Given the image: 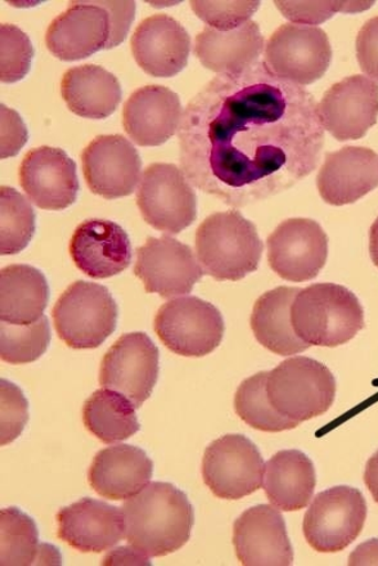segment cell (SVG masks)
I'll return each instance as SVG.
<instances>
[{"mask_svg": "<svg viewBox=\"0 0 378 566\" xmlns=\"http://www.w3.org/2000/svg\"><path fill=\"white\" fill-rule=\"evenodd\" d=\"M322 128L311 94L256 62L218 75L189 102L178 132L180 167L202 192L246 207L311 175Z\"/></svg>", "mask_w": 378, "mask_h": 566, "instance_id": "cell-1", "label": "cell"}, {"mask_svg": "<svg viewBox=\"0 0 378 566\" xmlns=\"http://www.w3.org/2000/svg\"><path fill=\"white\" fill-rule=\"evenodd\" d=\"M125 538L148 557L178 552L191 538L195 514L187 495L170 483H151L123 506Z\"/></svg>", "mask_w": 378, "mask_h": 566, "instance_id": "cell-2", "label": "cell"}, {"mask_svg": "<svg viewBox=\"0 0 378 566\" xmlns=\"http://www.w3.org/2000/svg\"><path fill=\"white\" fill-rule=\"evenodd\" d=\"M291 324L311 347L336 348L365 328V312L349 289L336 283H315L295 296Z\"/></svg>", "mask_w": 378, "mask_h": 566, "instance_id": "cell-3", "label": "cell"}, {"mask_svg": "<svg viewBox=\"0 0 378 566\" xmlns=\"http://www.w3.org/2000/svg\"><path fill=\"white\" fill-rule=\"evenodd\" d=\"M263 250L256 227L240 211L216 212L197 228V258L217 281L245 279L258 270Z\"/></svg>", "mask_w": 378, "mask_h": 566, "instance_id": "cell-4", "label": "cell"}, {"mask_svg": "<svg viewBox=\"0 0 378 566\" xmlns=\"http://www.w3.org/2000/svg\"><path fill=\"white\" fill-rule=\"evenodd\" d=\"M266 395L275 411L301 423L329 410L335 402L336 380L318 360L290 358L267 373Z\"/></svg>", "mask_w": 378, "mask_h": 566, "instance_id": "cell-5", "label": "cell"}, {"mask_svg": "<svg viewBox=\"0 0 378 566\" xmlns=\"http://www.w3.org/2000/svg\"><path fill=\"white\" fill-rule=\"evenodd\" d=\"M54 327L73 349H96L115 333L119 308L107 287L86 281L69 286L53 308Z\"/></svg>", "mask_w": 378, "mask_h": 566, "instance_id": "cell-6", "label": "cell"}, {"mask_svg": "<svg viewBox=\"0 0 378 566\" xmlns=\"http://www.w3.org/2000/svg\"><path fill=\"white\" fill-rule=\"evenodd\" d=\"M155 332L172 353L183 357H204L223 340L222 313L196 296L175 298L164 304L155 318Z\"/></svg>", "mask_w": 378, "mask_h": 566, "instance_id": "cell-7", "label": "cell"}, {"mask_svg": "<svg viewBox=\"0 0 378 566\" xmlns=\"http://www.w3.org/2000/svg\"><path fill=\"white\" fill-rule=\"evenodd\" d=\"M366 518L365 495L351 486H334L313 500L304 517V536L315 552L340 553L359 537Z\"/></svg>", "mask_w": 378, "mask_h": 566, "instance_id": "cell-8", "label": "cell"}, {"mask_svg": "<svg viewBox=\"0 0 378 566\" xmlns=\"http://www.w3.org/2000/svg\"><path fill=\"white\" fill-rule=\"evenodd\" d=\"M141 217L155 230L178 234L195 222L196 193L183 171L176 165H149L137 190Z\"/></svg>", "mask_w": 378, "mask_h": 566, "instance_id": "cell-9", "label": "cell"}, {"mask_svg": "<svg viewBox=\"0 0 378 566\" xmlns=\"http://www.w3.org/2000/svg\"><path fill=\"white\" fill-rule=\"evenodd\" d=\"M264 57L272 73L304 86L326 74L333 50L325 30L286 23L267 41Z\"/></svg>", "mask_w": 378, "mask_h": 566, "instance_id": "cell-10", "label": "cell"}, {"mask_svg": "<svg viewBox=\"0 0 378 566\" xmlns=\"http://www.w3.org/2000/svg\"><path fill=\"white\" fill-rule=\"evenodd\" d=\"M264 460L249 438L230 434L216 440L204 452L203 482L222 500H241L262 486Z\"/></svg>", "mask_w": 378, "mask_h": 566, "instance_id": "cell-11", "label": "cell"}, {"mask_svg": "<svg viewBox=\"0 0 378 566\" xmlns=\"http://www.w3.org/2000/svg\"><path fill=\"white\" fill-rule=\"evenodd\" d=\"M160 352L145 333L125 334L105 354L99 384L119 391L139 408L159 379Z\"/></svg>", "mask_w": 378, "mask_h": 566, "instance_id": "cell-12", "label": "cell"}, {"mask_svg": "<svg viewBox=\"0 0 378 566\" xmlns=\"http://www.w3.org/2000/svg\"><path fill=\"white\" fill-rule=\"evenodd\" d=\"M266 247L271 269L286 281H311L327 262L328 238L313 219L285 220L267 238Z\"/></svg>", "mask_w": 378, "mask_h": 566, "instance_id": "cell-13", "label": "cell"}, {"mask_svg": "<svg viewBox=\"0 0 378 566\" xmlns=\"http://www.w3.org/2000/svg\"><path fill=\"white\" fill-rule=\"evenodd\" d=\"M134 273L144 282L147 293L164 298L191 293L204 274L192 249L169 235L147 239L137 250Z\"/></svg>", "mask_w": 378, "mask_h": 566, "instance_id": "cell-14", "label": "cell"}, {"mask_svg": "<svg viewBox=\"0 0 378 566\" xmlns=\"http://www.w3.org/2000/svg\"><path fill=\"white\" fill-rule=\"evenodd\" d=\"M318 117L323 129L337 140L365 137L377 123L378 84L361 75L345 77L322 97Z\"/></svg>", "mask_w": 378, "mask_h": 566, "instance_id": "cell-15", "label": "cell"}, {"mask_svg": "<svg viewBox=\"0 0 378 566\" xmlns=\"http://www.w3.org/2000/svg\"><path fill=\"white\" fill-rule=\"evenodd\" d=\"M86 185L106 200L125 198L140 182V156L120 135L98 136L82 154Z\"/></svg>", "mask_w": 378, "mask_h": 566, "instance_id": "cell-16", "label": "cell"}, {"mask_svg": "<svg viewBox=\"0 0 378 566\" xmlns=\"http://www.w3.org/2000/svg\"><path fill=\"white\" fill-rule=\"evenodd\" d=\"M113 38L112 15L99 2H71L46 30L45 43L54 57L76 61L108 50Z\"/></svg>", "mask_w": 378, "mask_h": 566, "instance_id": "cell-17", "label": "cell"}, {"mask_svg": "<svg viewBox=\"0 0 378 566\" xmlns=\"http://www.w3.org/2000/svg\"><path fill=\"white\" fill-rule=\"evenodd\" d=\"M20 185L38 208L63 210L77 199L76 164L61 148L42 146L31 149L20 167Z\"/></svg>", "mask_w": 378, "mask_h": 566, "instance_id": "cell-18", "label": "cell"}, {"mask_svg": "<svg viewBox=\"0 0 378 566\" xmlns=\"http://www.w3.org/2000/svg\"><path fill=\"white\" fill-rule=\"evenodd\" d=\"M235 555L246 566H290L294 549L285 518L280 509L267 505L251 507L233 526Z\"/></svg>", "mask_w": 378, "mask_h": 566, "instance_id": "cell-19", "label": "cell"}, {"mask_svg": "<svg viewBox=\"0 0 378 566\" xmlns=\"http://www.w3.org/2000/svg\"><path fill=\"white\" fill-rule=\"evenodd\" d=\"M70 254L86 276L104 280L128 269L133 250L123 227L112 220L88 219L77 226L71 238Z\"/></svg>", "mask_w": 378, "mask_h": 566, "instance_id": "cell-20", "label": "cell"}, {"mask_svg": "<svg viewBox=\"0 0 378 566\" xmlns=\"http://www.w3.org/2000/svg\"><path fill=\"white\" fill-rule=\"evenodd\" d=\"M130 44L139 67L155 77L179 74L191 52V36L168 14H155L141 21Z\"/></svg>", "mask_w": 378, "mask_h": 566, "instance_id": "cell-21", "label": "cell"}, {"mask_svg": "<svg viewBox=\"0 0 378 566\" xmlns=\"http://www.w3.org/2000/svg\"><path fill=\"white\" fill-rule=\"evenodd\" d=\"M183 108L178 94L162 85H147L125 102L123 124L134 144L161 146L176 135Z\"/></svg>", "mask_w": 378, "mask_h": 566, "instance_id": "cell-22", "label": "cell"}, {"mask_svg": "<svg viewBox=\"0 0 378 566\" xmlns=\"http://www.w3.org/2000/svg\"><path fill=\"white\" fill-rule=\"evenodd\" d=\"M321 198L329 206L356 202L378 187V155L367 147L348 146L326 155L318 172Z\"/></svg>", "mask_w": 378, "mask_h": 566, "instance_id": "cell-23", "label": "cell"}, {"mask_svg": "<svg viewBox=\"0 0 378 566\" xmlns=\"http://www.w3.org/2000/svg\"><path fill=\"white\" fill-rule=\"evenodd\" d=\"M59 537L82 553H104L125 537V522L119 507L83 499L57 514Z\"/></svg>", "mask_w": 378, "mask_h": 566, "instance_id": "cell-24", "label": "cell"}, {"mask_svg": "<svg viewBox=\"0 0 378 566\" xmlns=\"http://www.w3.org/2000/svg\"><path fill=\"white\" fill-rule=\"evenodd\" d=\"M153 474L154 462L145 451L120 444L97 453L90 469L88 481L102 497L123 501L144 490Z\"/></svg>", "mask_w": 378, "mask_h": 566, "instance_id": "cell-25", "label": "cell"}, {"mask_svg": "<svg viewBox=\"0 0 378 566\" xmlns=\"http://www.w3.org/2000/svg\"><path fill=\"white\" fill-rule=\"evenodd\" d=\"M263 50L264 36L251 20L232 31L204 28L195 43V54L202 66L219 75L242 73L256 64Z\"/></svg>", "mask_w": 378, "mask_h": 566, "instance_id": "cell-26", "label": "cell"}, {"mask_svg": "<svg viewBox=\"0 0 378 566\" xmlns=\"http://www.w3.org/2000/svg\"><path fill=\"white\" fill-rule=\"evenodd\" d=\"M61 94L71 112L94 120L113 115L123 97L119 78L97 65L67 70L62 77Z\"/></svg>", "mask_w": 378, "mask_h": 566, "instance_id": "cell-27", "label": "cell"}, {"mask_svg": "<svg viewBox=\"0 0 378 566\" xmlns=\"http://www.w3.org/2000/svg\"><path fill=\"white\" fill-rule=\"evenodd\" d=\"M298 287H277L260 296L251 314V328L264 348L287 357L311 347L298 337L291 324V306Z\"/></svg>", "mask_w": 378, "mask_h": 566, "instance_id": "cell-28", "label": "cell"}, {"mask_svg": "<svg viewBox=\"0 0 378 566\" xmlns=\"http://www.w3.org/2000/svg\"><path fill=\"white\" fill-rule=\"evenodd\" d=\"M315 483L313 462L301 451H281L266 463L264 491L274 507L288 513L305 509L313 499Z\"/></svg>", "mask_w": 378, "mask_h": 566, "instance_id": "cell-29", "label": "cell"}, {"mask_svg": "<svg viewBox=\"0 0 378 566\" xmlns=\"http://www.w3.org/2000/svg\"><path fill=\"white\" fill-rule=\"evenodd\" d=\"M49 298V282L34 266L15 264L0 273V319L7 324H35L44 316Z\"/></svg>", "mask_w": 378, "mask_h": 566, "instance_id": "cell-30", "label": "cell"}, {"mask_svg": "<svg viewBox=\"0 0 378 566\" xmlns=\"http://www.w3.org/2000/svg\"><path fill=\"white\" fill-rule=\"evenodd\" d=\"M0 565H60L57 549L39 544L36 524L18 507L0 513Z\"/></svg>", "mask_w": 378, "mask_h": 566, "instance_id": "cell-31", "label": "cell"}, {"mask_svg": "<svg viewBox=\"0 0 378 566\" xmlns=\"http://www.w3.org/2000/svg\"><path fill=\"white\" fill-rule=\"evenodd\" d=\"M83 421L85 428L105 444L123 442L140 429L136 406L120 392L106 389L94 391L86 399Z\"/></svg>", "mask_w": 378, "mask_h": 566, "instance_id": "cell-32", "label": "cell"}, {"mask_svg": "<svg viewBox=\"0 0 378 566\" xmlns=\"http://www.w3.org/2000/svg\"><path fill=\"white\" fill-rule=\"evenodd\" d=\"M267 373H259L240 385L234 397L239 418L251 428L266 432H280L297 428L298 422L290 420L274 410L266 395Z\"/></svg>", "mask_w": 378, "mask_h": 566, "instance_id": "cell-33", "label": "cell"}, {"mask_svg": "<svg viewBox=\"0 0 378 566\" xmlns=\"http://www.w3.org/2000/svg\"><path fill=\"white\" fill-rule=\"evenodd\" d=\"M0 253L19 254L35 233V211L12 187L0 190Z\"/></svg>", "mask_w": 378, "mask_h": 566, "instance_id": "cell-34", "label": "cell"}, {"mask_svg": "<svg viewBox=\"0 0 378 566\" xmlns=\"http://www.w3.org/2000/svg\"><path fill=\"white\" fill-rule=\"evenodd\" d=\"M0 353L11 365L31 364L41 358L51 343L49 318L43 316L31 325H12L2 321L0 325Z\"/></svg>", "mask_w": 378, "mask_h": 566, "instance_id": "cell-35", "label": "cell"}, {"mask_svg": "<svg viewBox=\"0 0 378 566\" xmlns=\"http://www.w3.org/2000/svg\"><path fill=\"white\" fill-rule=\"evenodd\" d=\"M0 77L6 84L18 83L30 71L34 57L30 38L18 27L0 28Z\"/></svg>", "mask_w": 378, "mask_h": 566, "instance_id": "cell-36", "label": "cell"}, {"mask_svg": "<svg viewBox=\"0 0 378 566\" xmlns=\"http://www.w3.org/2000/svg\"><path fill=\"white\" fill-rule=\"evenodd\" d=\"M259 6L260 2H191L197 18L219 31H232L245 25Z\"/></svg>", "mask_w": 378, "mask_h": 566, "instance_id": "cell-37", "label": "cell"}, {"mask_svg": "<svg viewBox=\"0 0 378 566\" xmlns=\"http://www.w3.org/2000/svg\"><path fill=\"white\" fill-rule=\"evenodd\" d=\"M279 10L290 21L296 25H319L336 12H358L365 11L374 3L358 2H274Z\"/></svg>", "mask_w": 378, "mask_h": 566, "instance_id": "cell-38", "label": "cell"}, {"mask_svg": "<svg viewBox=\"0 0 378 566\" xmlns=\"http://www.w3.org/2000/svg\"><path fill=\"white\" fill-rule=\"evenodd\" d=\"M2 446L14 442L29 421V403L13 382L2 379Z\"/></svg>", "mask_w": 378, "mask_h": 566, "instance_id": "cell-39", "label": "cell"}, {"mask_svg": "<svg viewBox=\"0 0 378 566\" xmlns=\"http://www.w3.org/2000/svg\"><path fill=\"white\" fill-rule=\"evenodd\" d=\"M357 59L361 71L378 82V18L367 21L360 29Z\"/></svg>", "mask_w": 378, "mask_h": 566, "instance_id": "cell-40", "label": "cell"}, {"mask_svg": "<svg viewBox=\"0 0 378 566\" xmlns=\"http://www.w3.org/2000/svg\"><path fill=\"white\" fill-rule=\"evenodd\" d=\"M28 137L27 125L21 116L2 105V159L18 155L27 145Z\"/></svg>", "mask_w": 378, "mask_h": 566, "instance_id": "cell-41", "label": "cell"}, {"mask_svg": "<svg viewBox=\"0 0 378 566\" xmlns=\"http://www.w3.org/2000/svg\"><path fill=\"white\" fill-rule=\"evenodd\" d=\"M102 7L106 8L109 15H112L113 23V38L109 43V49H115L119 45L130 29L134 21V12H136V3L134 2H99Z\"/></svg>", "mask_w": 378, "mask_h": 566, "instance_id": "cell-42", "label": "cell"}, {"mask_svg": "<svg viewBox=\"0 0 378 566\" xmlns=\"http://www.w3.org/2000/svg\"><path fill=\"white\" fill-rule=\"evenodd\" d=\"M104 565H151L149 557L138 552V549L129 546L119 547L109 553L106 557Z\"/></svg>", "mask_w": 378, "mask_h": 566, "instance_id": "cell-43", "label": "cell"}, {"mask_svg": "<svg viewBox=\"0 0 378 566\" xmlns=\"http://www.w3.org/2000/svg\"><path fill=\"white\" fill-rule=\"evenodd\" d=\"M349 565H378V539L365 542L349 557Z\"/></svg>", "mask_w": 378, "mask_h": 566, "instance_id": "cell-44", "label": "cell"}, {"mask_svg": "<svg viewBox=\"0 0 378 566\" xmlns=\"http://www.w3.org/2000/svg\"><path fill=\"white\" fill-rule=\"evenodd\" d=\"M365 482L374 500L378 503V451L367 462Z\"/></svg>", "mask_w": 378, "mask_h": 566, "instance_id": "cell-45", "label": "cell"}, {"mask_svg": "<svg viewBox=\"0 0 378 566\" xmlns=\"http://www.w3.org/2000/svg\"><path fill=\"white\" fill-rule=\"evenodd\" d=\"M369 253H371L372 262L378 269V217L369 231Z\"/></svg>", "mask_w": 378, "mask_h": 566, "instance_id": "cell-46", "label": "cell"}]
</instances>
